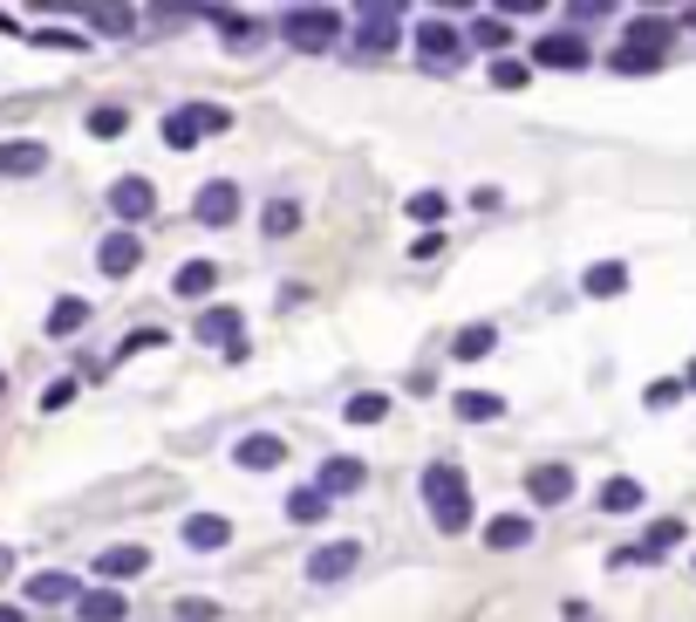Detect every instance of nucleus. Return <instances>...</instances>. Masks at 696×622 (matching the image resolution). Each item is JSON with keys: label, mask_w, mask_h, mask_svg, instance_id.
Listing matches in <instances>:
<instances>
[{"label": "nucleus", "mask_w": 696, "mask_h": 622, "mask_svg": "<svg viewBox=\"0 0 696 622\" xmlns=\"http://www.w3.org/2000/svg\"><path fill=\"white\" fill-rule=\"evenodd\" d=\"M424 507H430V520H437L444 533H465V527H471V486H465V465H450V458L424 465Z\"/></svg>", "instance_id": "nucleus-1"}, {"label": "nucleus", "mask_w": 696, "mask_h": 622, "mask_svg": "<svg viewBox=\"0 0 696 622\" xmlns=\"http://www.w3.org/2000/svg\"><path fill=\"white\" fill-rule=\"evenodd\" d=\"M273 28H280V42L301 49V55H328V49L342 42V14L335 8H287Z\"/></svg>", "instance_id": "nucleus-2"}, {"label": "nucleus", "mask_w": 696, "mask_h": 622, "mask_svg": "<svg viewBox=\"0 0 696 622\" xmlns=\"http://www.w3.org/2000/svg\"><path fill=\"white\" fill-rule=\"evenodd\" d=\"M232 124V116L219 110V103H178L172 116H164V144H172V151H191L198 137H212V131H226Z\"/></svg>", "instance_id": "nucleus-3"}, {"label": "nucleus", "mask_w": 696, "mask_h": 622, "mask_svg": "<svg viewBox=\"0 0 696 622\" xmlns=\"http://www.w3.org/2000/svg\"><path fill=\"white\" fill-rule=\"evenodd\" d=\"M362 568V540H328V548L308 554V581L314 589H335V581H349Z\"/></svg>", "instance_id": "nucleus-4"}, {"label": "nucleus", "mask_w": 696, "mask_h": 622, "mask_svg": "<svg viewBox=\"0 0 696 622\" xmlns=\"http://www.w3.org/2000/svg\"><path fill=\"white\" fill-rule=\"evenodd\" d=\"M198 342H219L226 349V363H246V335H239V308H198V322H191Z\"/></svg>", "instance_id": "nucleus-5"}, {"label": "nucleus", "mask_w": 696, "mask_h": 622, "mask_svg": "<svg viewBox=\"0 0 696 622\" xmlns=\"http://www.w3.org/2000/svg\"><path fill=\"white\" fill-rule=\"evenodd\" d=\"M396 42H403V8H362L355 49H362V55H389Z\"/></svg>", "instance_id": "nucleus-6"}, {"label": "nucleus", "mask_w": 696, "mask_h": 622, "mask_svg": "<svg viewBox=\"0 0 696 622\" xmlns=\"http://www.w3.org/2000/svg\"><path fill=\"white\" fill-rule=\"evenodd\" d=\"M417 55H424V69H458L465 34L450 28V21H417Z\"/></svg>", "instance_id": "nucleus-7"}, {"label": "nucleus", "mask_w": 696, "mask_h": 622, "mask_svg": "<svg viewBox=\"0 0 696 622\" xmlns=\"http://www.w3.org/2000/svg\"><path fill=\"white\" fill-rule=\"evenodd\" d=\"M90 568H96V581H103V589H116V581H137V574L150 568V548H137V540H123V548H103Z\"/></svg>", "instance_id": "nucleus-8"}, {"label": "nucleus", "mask_w": 696, "mask_h": 622, "mask_svg": "<svg viewBox=\"0 0 696 622\" xmlns=\"http://www.w3.org/2000/svg\"><path fill=\"white\" fill-rule=\"evenodd\" d=\"M198 226H232L239 219V185L232 178H212V185H198Z\"/></svg>", "instance_id": "nucleus-9"}, {"label": "nucleus", "mask_w": 696, "mask_h": 622, "mask_svg": "<svg viewBox=\"0 0 696 622\" xmlns=\"http://www.w3.org/2000/svg\"><path fill=\"white\" fill-rule=\"evenodd\" d=\"M526 493H532V507H567L573 499V465H532Z\"/></svg>", "instance_id": "nucleus-10"}, {"label": "nucleus", "mask_w": 696, "mask_h": 622, "mask_svg": "<svg viewBox=\"0 0 696 622\" xmlns=\"http://www.w3.org/2000/svg\"><path fill=\"white\" fill-rule=\"evenodd\" d=\"M232 465H246V473H280V465H287V445H280L273 432H246V438L232 445Z\"/></svg>", "instance_id": "nucleus-11"}, {"label": "nucleus", "mask_w": 696, "mask_h": 622, "mask_svg": "<svg viewBox=\"0 0 696 622\" xmlns=\"http://www.w3.org/2000/svg\"><path fill=\"white\" fill-rule=\"evenodd\" d=\"M96 267H103V274H110V281H123V274H137V267H144V240H137V232H110V240L96 247Z\"/></svg>", "instance_id": "nucleus-12"}, {"label": "nucleus", "mask_w": 696, "mask_h": 622, "mask_svg": "<svg viewBox=\"0 0 696 622\" xmlns=\"http://www.w3.org/2000/svg\"><path fill=\"white\" fill-rule=\"evenodd\" d=\"M532 62H547V69H588L594 49L581 42V34H540V42H532Z\"/></svg>", "instance_id": "nucleus-13"}, {"label": "nucleus", "mask_w": 696, "mask_h": 622, "mask_svg": "<svg viewBox=\"0 0 696 622\" xmlns=\"http://www.w3.org/2000/svg\"><path fill=\"white\" fill-rule=\"evenodd\" d=\"M110 212H116V219H131V226H137V219H150V212H157L150 178H116V185H110Z\"/></svg>", "instance_id": "nucleus-14"}, {"label": "nucleus", "mask_w": 696, "mask_h": 622, "mask_svg": "<svg viewBox=\"0 0 696 622\" xmlns=\"http://www.w3.org/2000/svg\"><path fill=\"white\" fill-rule=\"evenodd\" d=\"M362 479H368V465L342 452V458H328V465H321V479H314V493H321V499H349V493H362Z\"/></svg>", "instance_id": "nucleus-15"}, {"label": "nucleus", "mask_w": 696, "mask_h": 622, "mask_svg": "<svg viewBox=\"0 0 696 622\" xmlns=\"http://www.w3.org/2000/svg\"><path fill=\"white\" fill-rule=\"evenodd\" d=\"M41 172H49V144H34V137L0 144V178H41Z\"/></svg>", "instance_id": "nucleus-16"}, {"label": "nucleus", "mask_w": 696, "mask_h": 622, "mask_svg": "<svg viewBox=\"0 0 696 622\" xmlns=\"http://www.w3.org/2000/svg\"><path fill=\"white\" fill-rule=\"evenodd\" d=\"M669 34H676V21H663V14H635V21L622 28V49H635V55H663Z\"/></svg>", "instance_id": "nucleus-17"}, {"label": "nucleus", "mask_w": 696, "mask_h": 622, "mask_svg": "<svg viewBox=\"0 0 696 622\" xmlns=\"http://www.w3.org/2000/svg\"><path fill=\"white\" fill-rule=\"evenodd\" d=\"M178 533H185V548L212 554V548H226V540H232V520H226V514H191V520H185Z\"/></svg>", "instance_id": "nucleus-18"}, {"label": "nucleus", "mask_w": 696, "mask_h": 622, "mask_svg": "<svg viewBox=\"0 0 696 622\" xmlns=\"http://www.w3.org/2000/svg\"><path fill=\"white\" fill-rule=\"evenodd\" d=\"M212 288H219V260H185L172 274V294H185V301H205Z\"/></svg>", "instance_id": "nucleus-19"}, {"label": "nucleus", "mask_w": 696, "mask_h": 622, "mask_svg": "<svg viewBox=\"0 0 696 622\" xmlns=\"http://www.w3.org/2000/svg\"><path fill=\"white\" fill-rule=\"evenodd\" d=\"M526 540H532V514H499V520L485 527V548L491 554H512V548H526Z\"/></svg>", "instance_id": "nucleus-20"}, {"label": "nucleus", "mask_w": 696, "mask_h": 622, "mask_svg": "<svg viewBox=\"0 0 696 622\" xmlns=\"http://www.w3.org/2000/svg\"><path fill=\"white\" fill-rule=\"evenodd\" d=\"M622 288H629V267L622 260H594L588 274H581V294H594V301H614Z\"/></svg>", "instance_id": "nucleus-21"}, {"label": "nucleus", "mask_w": 696, "mask_h": 622, "mask_svg": "<svg viewBox=\"0 0 696 622\" xmlns=\"http://www.w3.org/2000/svg\"><path fill=\"white\" fill-rule=\"evenodd\" d=\"M75 615L82 622H123V615H131V602H123L116 589H90V595L75 602Z\"/></svg>", "instance_id": "nucleus-22"}, {"label": "nucleus", "mask_w": 696, "mask_h": 622, "mask_svg": "<svg viewBox=\"0 0 696 622\" xmlns=\"http://www.w3.org/2000/svg\"><path fill=\"white\" fill-rule=\"evenodd\" d=\"M491 349H499V329H491V322H471V329H458L450 356H458V363H478V356H491Z\"/></svg>", "instance_id": "nucleus-23"}, {"label": "nucleus", "mask_w": 696, "mask_h": 622, "mask_svg": "<svg viewBox=\"0 0 696 622\" xmlns=\"http://www.w3.org/2000/svg\"><path fill=\"white\" fill-rule=\"evenodd\" d=\"M450 411H458L465 424H491V417H506V397H491V391H458V397H450Z\"/></svg>", "instance_id": "nucleus-24"}, {"label": "nucleus", "mask_w": 696, "mask_h": 622, "mask_svg": "<svg viewBox=\"0 0 696 622\" xmlns=\"http://www.w3.org/2000/svg\"><path fill=\"white\" fill-rule=\"evenodd\" d=\"M219 21V34H226V42L232 49H253L260 42V34H267V21H253V14H239V8H226V14H212Z\"/></svg>", "instance_id": "nucleus-25"}, {"label": "nucleus", "mask_w": 696, "mask_h": 622, "mask_svg": "<svg viewBox=\"0 0 696 622\" xmlns=\"http://www.w3.org/2000/svg\"><path fill=\"white\" fill-rule=\"evenodd\" d=\"M294 226H301V206L294 199H267L260 206V232H267V240H287Z\"/></svg>", "instance_id": "nucleus-26"}, {"label": "nucleus", "mask_w": 696, "mask_h": 622, "mask_svg": "<svg viewBox=\"0 0 696 622\" xmlns=\"http://www.w3.org/2000/svg\"><path fill=\"white\" fill-rule=\"evenodd\" d=\"M601 514H642V479H607L601 486Z\"/></svg>", "instance_id": "nucleus-27"}, {"label": "nucleus", "mask_w": 696, "mask_h": 622, "mask_svg": "<svg viewBox=\"0 0 696 622\" xmlns=\"http://www.w3.org/2000/svg\"><path fill=\"white\" fill-rule=\"evenodd\" d=\"M28 602H49L55 609V602H82V589H75L69 574H34L28 581Z\"/></svg>", "instance_id": "nucleus-28"}, {"label": "nucleus", "mask_w": 696, "mask_h": 622, "mask_svg": "<svg viewBox=\"0 0 696 622\" xmlns=\"http://www.w3.org/2000/svg\"><path fill=\"white\" fill-rule=\"evenodd\" d=\"M342 417H349V424H383V417H389V391H355V397L342 404Z\"/></svg>", "instance_id": "nucleus-29"}, {"label": "nucleus", "mask_w": 696, "mask_h": 622, "mask_svg": "<svg viewBox=\"0 0 696 622\" xmlns=\"http://www.w3.org/2000/svg\"><path fill=\"white\" fill-rule=\"evenodd\" d=\"M75 329H90V301H75V294H69V301L49 308V335H75Z\"/></svg>", "instance_id": "nucleus-30"}, {"label": "nucleus", "mask_w": 696, "mask_h": 622, "mask_svg": "<svg viewBox=\"0 0 696 622\" xmlns=\"http://www.w3.org/2000/svg\"><path fill=\"white\" fill-rule=\"evenodd\" d=\"M287 520H294V527H314V520H328V499H321L314 486H301V493H287Z\"/></svg>", "instance_id": "nucleus-31"}, {"label": "nucleus", "mask_w": 696, "mask_h": 622, "mask_svg": "<svg viewBox=\"0 0 696 622\" xmlns=\"http://www.w3.org/2000/svg\"><path fill=\"white\" fill-rule=\"evenodd\" d=\"M90 131L96 137H123V131H131V110H123V103H96L90 110Z\"/></svg>", "instance_id": "nucleus-32"}, {"label": "nucleus", "mask_w": 696, "mask_h": 622, "mask_svg": "<svg viewBox=\"0 0 696 622\" xmlns=\"http://www.w3.org/2000/svg\"><path fill=\"white\" fill-rule=\"evenodd\" d=\"M607 69H614V75H655V69H663V55H635V49H614V55H607Z\"/></svg>", "instance_id": "nucleus-33"}, {"label": "nucleus", "mask_w": 696, "mask_h": 622, "mask_svg": "<svg viewBox=\"0 0 696 622\" xmlns=\"http://www.w3.org/2000/svg\"><path fill=\"white\" fill-rule=\"evenodd\" d=\"M471 42H478V49H506V42H512V28H506L499 14H478V21H471Z\"/></svg>", "instance_id": "nucleus-34"}, {"label": "nucleus", "mask_w": 696, "mask_h": 622, "mask_svg": "<svg viewBox=\"0 0 696 622\" xmlns=\"http://www.w3.org/2000/svg\"><path fill=\"white\" fill-rule=\"evenodd\" d=\"M444 212H450V199H444V191H409V219H424V226L437 219V226H444Z\"/></svg>", "instance_id": "nucleus-35"}, {"label": "nucleus", "mask_w": 696, "mask_h": 622, "mask_svg": "<svg viewBox=\"0 0 696 622\" xmlns=\"http://www.w3.org/2000/svg\"><path fill=\"white\" fill-rule=\"evenodd\" d=\"M172 615H178V622H219V602H205V595H178Z\"/></svg>", "instance_id": "nucleus-36"}, {"label": "nucleus", "mask_w": 696, "mask_h": 622, "mask_svg": "<svg viewBox=\"0 0 696 622\" xmlns=\"http://www.w3.org/2000/svg\"><path fill=\"white\" fill-rule=\"evenodd\" d=\"M676 540H683V520H655V527H648V540H642V548H648V554H669V548H676Z\"/></svg>", "instance_id": "nucleus-37"}, {"label": "nucleus", "mask_w": 696, "mask_h": 622, "mask_svg": "<svg viewBox=\"0 0 696 622\" xmlns=\"http://www.w3.org/2000/svg\"><path fill=\"white\" fill-rule=\"evenodd\" d=\"M90 21H96V34H131V28H137V14H131V8H96Z\"/></svg>", "instance_id": "nucleus-38"}, {"label": "nucleus", "mask_w": 696, "mask_h": 622, "mask_svg": "<svg viewBox=\"0 0 696 622\" xmlns=\"http://www.w3.org/2000/svg\"><path fill=\"white\" fill-rule=\"evenodd\" d=\"M491 83H499V90H526V62L499 55V62H491Z\"/></svg>", "instance_id": "nucleus-39"}, {"label": "nucleus", "mask_w": 696, "mask_h": 622, "mask_svg": "<svg viewBox=\"0 0 696 622\" xmlns=\"http://www.w3.org/2000/svg\"><path fill=\"white\" fill-rule=\"evenodd\" d=\"M144 349H164V329H137V335H123L116 356H144Z\"/></svg>", "instance_id": "nucleus-40"}, {"label": "nucleus", "mask_w": 696, "mask_h": 622, "mask_svg": "<svg viewBox=\"0 0 696 622\" xmlns=\"http://www.w3.org/2000/svg\"><path fill=\"white\" fill-rule=\"evenodd\" d=\"M69 397H75V376H55V383H49V391H41V411H62Z\"/></svg>", "instance_id": "nucleus-41"}, {"label": "nucleus", "mask_w": 696, "mask_h": 622, "mask_svg": "<svg viewBox=\"0 0 696 622\" xmlns=\"http://www.w3.org/2000/svg\"><path fill=\"white\" fill-rule=\"evenodd\" d=\"M676 397H683V383H676V376H663V383H648V404H655V411H669Z\"/></svg>", "instance_id": "nucleus-42"}, {"label": "nucleus", "mask_w": 696, "mask_h": 622, "mask_svg": "<svg viewBox=\"0 0 696 622\" xmlns=\"http://www.w3.org/2000/svg\"><path fill=\"white\" fill-rule=\"evenodd\" d=\"M648 561H655L648 548H614V554H607V568H648Z\"/></svg>", "instance_id": "nucleus-43"}, {"label": "nucleus", "mask_w": 696, "mask_h": 622, "mask_svg": "<svg viewBox=\"0 0 696 622\" xmlns=\"http://www.w3.org/2000/svg\"><path fill=\"white\" fill-rule=\"evenodd\" d=\"M0 574H14V548H0Z\"/></svg>", "instance_id": "nucleus-44"}, {"label": "nucleus", "mask_w": 696, "mask_h": 622, "mask_svg": "<svg viewBox=\"0 0 696 622\" xmlns=\"http://www.w3.org/2000/svg\"><path fill=\"white\" fill-rule=\"evenodd\" d=\"M0 622H21V609H14V602H0Z\"/></svg>", "instance_id": "nucleus-45"}, {"label": "nucleus", "mask_w": 696, "mask_h": 622, "mask_svg": "<svg viewBox=\"0 0 696 622\" xmlns=\"http://www.w3.org/2000/svg\"><path fill=\"white\" fill-rule=\"evenodd\" d=\"M683 391H696V363H689V376H683Z\"/></svg>", "instance_id": "nucleus-46"}, {"label": "nucleus", "mask_w": 696, "mask_h": 622, "mask_svg": "<svg viewBox=\"0 0 696 622\" xmlns=\"http://www.w3.org/2000/svg\"><path fill=\"white\" fill-rule=\"evenodd\" d=\"M0 391H8V376H0Z\"/></svg>", "instance_id": "nucleus-47"}]
</instances>
